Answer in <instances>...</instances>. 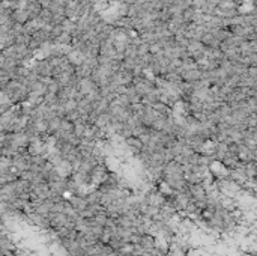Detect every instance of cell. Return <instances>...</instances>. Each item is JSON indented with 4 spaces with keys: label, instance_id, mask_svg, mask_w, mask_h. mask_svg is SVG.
<instances>
[{
    "label": "cell",
    "instance_id": "1",
    "mask_svg": "<svg viewBox=\"0 0 257 256\" xmlns=\"http://www.w3.org/2000/svg\"><path fill=\"white\" fill-rule=\"evenodd\" d=\"M66 199L71 204V207L77 211V214L87 208V201H86L84 195H72V196H68Z\"/></svg>",
    "mask_w": 257,
    "mask_h": 256
},
{
    "label": "cell",
    "instance_id": "2",
    "mask_svg": "<svg viewBox=\"0 0 257 256\" xmlns=\"http://www.w3.org/2000/svg\"><path fill=\"white\" fill-rule=\"evenodd\" d=\"M137 244H140L145 252H151L155 247V237L152 234H140V240Z\"/></svg>",
    "mask_w": 257,
    "mask_h": 256
},
{
    "label": "cell",
    "instance_id": "3",
    "mask_svg": "<svg viewBox=\"0 0 257 256\" xmlns=\"http://www.w3.org/2000/svg\"><path fill=\"white\" fill-rule=\"evenodd\" d=\"M190 198L191 201H199V199H205L206 198V190L202 184H194L190 186Z\"/></svg>",
    "mask_w": 257,
    "mask_h": 256
},
{
    "label": "cell",
    "instance_id": "4",
    "mask_svg": "<svg viewBox=\"0 0 257 256\" xmlns=\"http://www.w3.org/2000/svg\"><path fill=\"white\" fill-rule=\"evenodd\" d=\"M86 127H87V124L84 122V121H77V122H74V128H72V134L77 137V139H83L84 137V133H86Z\"/></svg>",
    "mask_w": 257,
    "mask_h": 256
}]
</instances>
